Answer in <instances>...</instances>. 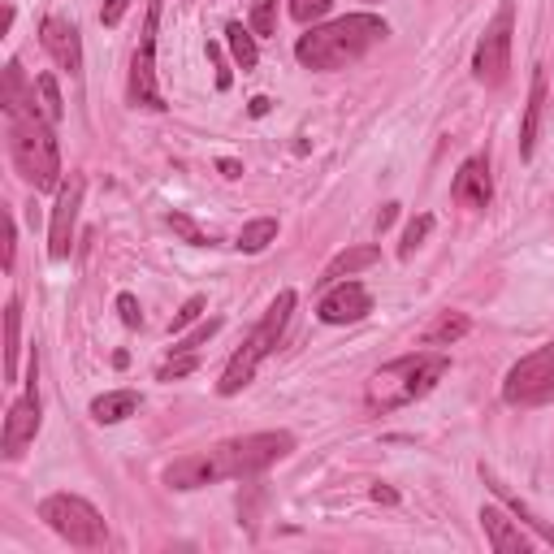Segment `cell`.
<instances>
[{
	"mask_svg": "<svg viewBox=\"0 0 554 554\" xmlns=\"http://www.w3.org/2000/svg\"><path fill=\"white\" fill-rule=\"evenodd\" d=\"M290 451H295V433H286V429L247 433V438H230L213 446V451L174 459L165 468V485L169 490H200V485H217V481L260 477V472L273 468L277 459H286Z\"/></svg>",
	"mask_w": 554,
	"mask_h": 554,
	"instance_id": "6da1fadb",
	"label": "cell"
},
{
	"mask_svg": "<svg viewBox=\"0 0 554 554\" xmlns=\"http://www.w3.org/2000/svg\"><path fill=\"white\" fill-rule=\"evenodd\" d=\"M390 35V26L377 18V13H347V18L338 22H325V26H312L308 35H299L295 44V57L299 65H308V70H347L360 57H368L381 39Z\"/></svg>",
	"mask_w": 554,
	"mask_h": 554,
	"instance_id": "7a4b0ae2",
	"label": "cell"
},
{
	"mask_svg": "<svg viewBox=\"0 0 554 554\" xmlns=\"http://www.w3.org/2000/svg\"><path fill=\"white\" fill-rule=\"evenodd\" d=\"M451 373V355L442 351H412V355H399V360L381 364L364 386V407L373 416H386V412H399V407H412L416 399L438 390V381Z\"/></svg>",
	"mask_w": 554,
	"mask_h": 554,
	"instance_id": "3957f363",
	"label": "cell"
},
{
	"mask_svg": "<svg viewBox=\"0 0 554 554\" xmlns=\"http://www.w3.org/2000/svg\"><path fill=\"white\" fill-rule=\"evenodd\" d=\"M5 135L13 169L31 182L35 191H57L61 187V148L52 135V122L35 104H5Z\"/></svg>",
	"mask_w": 554,
	"mask_h": 554,
	"instance_id": "277c9868",
	"label": "cell"
},
{
	"mask_svg": "<svg viewBox=\"0 0 554 554\" xmlns=\"http://www.w3.org/2000/svg\"><path fill=\"white\" fill-rule=\"evenodd\" d=\"M290 312H295V290H282V295L269 303V312L260 316V325L252 329V334H247V342H243L239 351H234V360L226 364V373H221V381H217L221 399H234L239 390L252 386L256 368L265 364L269 355H273V347L282 342L286 325H290Z\"/></svg>",
	"mask_w": 554,
	"mask_h": 554,
	"instance_id": "5b68a950",
	"label": "cell"
},
{
	"mask_svg": "<svg viewBox=\"0 0 554 554\" xmlns=\"http://www.w3.org/2000/svg\"><path fill=\"white\" fill-rule=\"evenodd\" d=\"M39 520H44L61 542H70L78 550H100L109 542V529H104L100 511L78 494H48L44 503H39Z\"/></svg>",
	"mask_w": 554,
	"mask_h": 554,
	"instance_id": "8992f818",
	"label": "cell"
},
{
	"mask_svg": "<svg viewBox=\"0 0 554 554\" xmlns=\"http://www.w3.org/2000/svg\"><path fill=\"white\" fill-rule=\"evenodd\" d=\"M503 403H511V407L554 403V338L546 347L529 351L520 364H511V373L503 377Z\"/></svg>",
	"mask_w": 554,
	"mask_h": 554,
	"instance_id": "52a82bcc",
	"label": "cell"
},
{
	"mask_svg": "<svg viewBox=\"0 0 554 554\" xmlns=\"http://www.w3.org/2000/svg\"><path fill=\"white\" fill-rule=\"evenodd\" d=\"M511 26H516V5H507L494 13V22L485 26L477 52H472V74L485 87H503L507 70H511Z\"/></svg>",
	"mask_w": 554,
	"mask_h": 554,
	"instance_id": "ba28073f",
	"label": "cell"
},
{
	"mask_svg": "<svg viewBox=\"0 0 554 554\" xmlns=\"http://www.w3.org/2000/svg\"><path fill=\"white\" fill-rule=\"evenodd\" d=\"M156 26H161V0L148 5V22H143L135 61H130V104H135V109L161 113L165 96H161V87H156Z\"/></svg>",
	"mask_w": 554,
	"mask_h": 554,
	"instance_id": "9c48e42d",
	"label": "cell"
},
{
	"mask_svg": "<svg viewBox=\"0 0 554 554\" xmlns=\"http://www.w3.org/2000/svg\"><path fill=\"white\" fill-rule=\"evenodd\" d=\"M35 433H39V360H31V377H26L22 399L9 403L5 433H0V451H5V459H18L26 446L35 442Z\"/></svg>",
	"mask_w": 554,
	"mask_h": 554,
	"instance_id": "30bf717a",
	"label": "cell"
},
{
	"mask_svg": "<svg viewBox=\"0 0 554 554\" xmlns=\"http://www.w3.org/2000/svg\"><path fill=\"white\" fill-rule=\"evenodd\" d=\"M83 191H87L83 174H70V182L57 187V204H52V221H48V256L52 260L70 256L74 230H78V208H83Z\"/></svg>",
	"mask_w": 554,
	"mask_h": 554,
	"instance_id": "8fae6325",
	"label": "cell"
},
{
	"mask_svg": "<svg viewBox=\"0 0 554 554\" xmlns=\"http://www.w3.org/2000/svg\"><path fill=\"white\" fill-rule=\"evenodd\" d=\"M39 44H44V52L70 78L83 74V39H78V26L70 18H61V13H48L44 26H39Z\"/></svg>",
	"mask_w": 554,
	"mask_h": 554,
	"instance_id": "7c38bea8",
	"label": "cell"
},
{
	"mask_svg": "<svg viewBox=\"0 0 554 554\" xmlns=\"http://www.w3.org/2000/svg\"><path fill=\"white\" fill-rule=\"evenodd\" d=\"M368 308H373V299H368V290L360 282H334V286H325V299H321V308H316V316H321L325 325H355V321H364Z\"/></svg>",
	"mask_w": 554,
	"mask_h": 554,
	"instance_id": "4fadbf2b",
	"label": "cell"
},
{
	"mask_svg": "<svg viewBox=\"0 0 554 554\" xmlns=\"http://www.w3.org/2000/svg\"><path fill=\"white\" fill-rule=\"evenodd\" d=\"M451 195L464 208H490L494 200V182H490V161L485 156H468L464 165H459V174H455V187Z\"/></svg>",
	"mask_w": 554,
	"mask_h": 554,
	"instance_id": "5bb4252c",
	"label": "cell"
},
{
	"mask_svg": "<svg viewBox=\"0 0 554 554\" xmlns=\"http://www.w3.org/2000/svg\"><path fill=\"white\" fill-rule=\"evenodd\" d=\"M481 529H485V537H490L494 554H529L537 546L533 537L524 533L520 524L507 516V511H498V507H485L481 511Z\"/></svg>",
	"mask_w": 554,
	"mask_h": 554,
	"instance_id": "9a60e30c",
	"label": "cell"
},
{
	"mask_svg": "<svg viewBox=\"0 0 554 554\" xmlns=\"http://www.w3.org/2000/svg\"><path fill=\"white\" fill-rule=\"evenodd\" d=\"M542 109H546V70H533V87H529V104H524V126H520V156L529 161L537 148V126H542Z\"/></svg>",
	"mask_w": 554,
	"mask_h": 554,
	"instance_id": "2e32d148",
	"label": "cell"
},
{
	"mask_svg": "<svg viewBox=\"0 0 554 554\" xmlns=\"http://www.w3.org/2000/svg\"><path fill=\"white\" fill-rule=\"evenodd\" d=\"M377 260H381V252H377L373 243H368V247H351V252H338V256L325 265V273L316 277V286H334V282H342V277H355L360 269L377 265Z\"/></svg>",
	"mask_w": 554,
	"mask_h": 554,
	"instance_id": "e0dca14e",
	"label": "cell"
},
{
	"mask_svg": "<svg viewBox=\"0 0 554 554\" xmlns=\"http://www.w3.org/2000/svg\"><path fill=\"white\" fill-rule=\"evenodd\" d=\"M472 329V321H468V312H438L433 321L425 325V334H420V347H451V342H459Z\"/></svg>",
	"mask_w": 554,
	"mask_h": 554,
	"instance_id": "ac0fdd59",
	"label": "cell"
},
{
	"mask_svg": "<svg viewBox=\"0 0 554 554\" xmlns=\"http://www.w3.org/2000/svg\"><path fill=\"white\" fill-rule=\"evenodd\" d=\"M135 412H139L135 390H109V394H100V399H91V420H96V425H122V420Z\"/></svg>",
	"mask_w": 554,
	"mask_h": 554,
	"instance_id": "d6986e66",
	"label": "cell"
},
{
	"mask_svg": "<svg viewBox=\"0 0 554 554\" xmlns=\"http://www.w3.org/2000/svg\"><path fill=\"white\" fill-rule=\"evenodd\" d=\"M226 39H230V52H234V61H239V70H243V74H252V70H256V61H260L256 31H247L243 22H230V26H226Z\"/></svg>",
	"mask_w": 554,
	"mask_h": 554,
	"instance_id": "ffe728a7",
	"label": "cell"
},
{
	"mask_svg": "<svg viewBox=\"0 0 554 554\" xmlns=\"http://www.w3.org/2000/svg\"><path fill=\"white\" fill-rule=\"evenodd\" d=\"M18 329H22V303H5V381H18Z\"/></svg>",
	"mask_w": 554,
	"mask_h": 554,
	"instance_id": "44dd1931",
	"label": "cell"
},
{
	"mask_svg": "<svg viewBox=\"0 0 554 554\" xmlns=\"http://www.w3.org/2000/svg\"><path fill=\"white\" fill-rule=\"evenodd\" d=\"M277 239V221L273 217H256V221H247V226H243V234H239V243H234V247H239V252H265V247Z\"/></svg>",
	"mask_w": 554,
	"mask_h": 554,
	"instance_id": "7402d4cb",
	"label": "cell"
},
{
	"mask_svg": "<svg viewBox=\"0 0 554 554\" xmlns=\"http://www.w3.org/2000/svg\"><path fill=\"white\" fill-rule=\"evenodd\" d=\"M481 477H485V481H490V485H494V494H498V498H503V503H507L511 511H516V516H520V520H529V524H533V529H537V533H542V542H550V546H554V529H546V524H542V520H537V516H533V511H529V507H524V503H520V498H516V494H511V490H507V485H503V481H498V477H494V472H490V468H481Z\"/></svg>",
	"mask_w": 554,
	"mask_h": 554,
	"instance_id": "603a6c76",
	"label": "cell"
},
{
	"mask_svg": "<svg viewBox=\"0 0 554 554\" xmlns=\"http://www.w3.org/2000/svg\"><path fill=\"white\" fill-rule=\"evenodd\" d=\"M35 87H39V113H44L48 122L57 126V122H61V113H65L61 91H57V78H52V74H39V78H35Z\"/></svg>",
	"mask_w": 554,
	"mask_h": 554,
	"instance_id": "cb8c5ba5",
	"label": "cell"
},
{
	"mask_svg": "<svg viewBox=\"0 0 554 554\" xmlns=\"http://www.w3.org/2000/svg\"><path fill=\"white\" fill-rule=\"evenodd\" d=\"M433 234V217L429 213H420L412 226L403 230V243H399V260H412L416 256V247H425V239Z\"/></svg>",
	"mask_w": 554,
	"mask_h": 554,
	"instance_id": "d4e9b609",
	"label": "cell"
},
{
	"mask_svg": "<svg viewBox=\"0 0 554 554\" xmlns=\"http://www.w3.org/2000/svg\"><path fill=\"white\" fill-rule=\"evenodd\" d=\"M217 329H221V316H208V321H200V325H195V329H191V334H187V338H182V342H178V347H169V351H174V355H182V351H200V347H204V342H208V338H213V334H217Z\"/></svg>",
	"mask_w": 554,
	"mask_h": 554,
	"instance_id": "484cf974",
	"label": "cell"
},
{
	"mask_svg": "<svg viewBox=\"0 0 554 554\" xmlns=\"http://www.w3.org/2000/svg\"><path fill=\"white\" fill-rule=\"evenodd\" d=\"M329 9H334V0H290V18H295L299 26L321 22Z\"/></svg>",
	"mask_w": 554,
	"mask_h": 554,
	"instance_id": "4316f807",
	"label": "cell"
},
{
	"mask_svg": "<svg viewBox=\"0 0 554 554\" xmlns=\"http://www.w3.org/2000/svg\"><path fill=\"white\" fill-rule=\"evenodd\" d=\"M195 368H200V355H195V351H182V355H174L169 364H161V373H156V381H178V377L195 373Z\"/></svg>",
	"mask_w": 554,
	"mask_h": 554,
	"instance_id": "83f0119b",
	"label": "cell"
},
{
	"mask_svg": "<svg viewBox=\"0 0 554 554\" xmlns=\"http://www.w3.org/2000/svg\"><path fill=\"white\" fill-rule=\"evenodd\" d=\"M204 308H208V299H204V295H191L187 303H182V312L174 316V321H169V329H174V334H178V329H187L191 321H200Z\"/></svg>",
	"mask_w": 554,
	"mask_h": 554,
	"instance_id": "f1b7e54d",
	"label": "cell"
},
{
	"mask_svg": "<svg viewBox=\"0 0 554 554\" xmlns=\"http://www.w3.org/2000/svg\"><path fill=\"white\" fill-rule=\"evenodd\" d=\"M169 226H174V230L182 234V239L195 243V247H208V243H213V239H208V234H204L200 226H195V221H191L187 213H174V217H169Z\"/></svg>",
	"mask_w": 554,
	"mask_h": 554,
	"instance_id": "f546056e",
	"label": "cell"
},
{
	"mask_svg": "<svg viewBox=\"0 0 554 554\" xmlns=\"http://www.w3.org/2000/svg\"><path fill=\"white\" fill-rule=\"evenodd\" d=\"M117 312H122V325L126 329H139L143 325V308L135 295H117Z\"/></svg>",
	"mask_w": 554,
	"mask_h": 554,
	"instance_id": "4dcf8cb0",
	"label": "cell"
},
{
	"mask_svg": "<svg viewBox=\"0 0 554 554\" xmlns=\"http://www.w3.org/2000/svg\"><path fill=\"white\" fill-rule=\"evenodd\" d=\"M273 9H277V0H260L256 13H252V31L256 35H273Z\"/></svg>",
	"mask_w": 554,
	"mask_h": 554,
	"instance_id": "1f68e13d",
	"label": "cell"
},
{
	"mask_svg": "<svg viewBox=\"0 0 554 554\" xmlns=\"http://www.w3.org/2000/svg\"><path fill=\"white\" fill-rule=\"evenodd\" d=\"M126 9H130V0H104V9H100V22L104 26H117L126 18Z\"/></svg>",
	"mask_w": 554,
	"mask_h": 554,
	"instance_id": "d6a6232c",
	"label": "cell"
},
{
	"mask_svg": "<svg viewBox=\"0 0 554 554\" xmlns=\"http://www.w3.org/2000/svg\"><path fill=\"white\" fill-rule=\"evenodd\" d=\"M208 61L217 65V87L226 91V87H230V70H226V61H221V48H217V44H208Z\"/></svg>",
	"mask_w": 554,
	"mask_h": 554,
	"instance_id": "836d02e7",
	"label": "cell"
},
{
	"mask_svg": "<svg viewBox=\"0 0 554 554\" xmlns=\"http://www.w3.org/2000/svg\"><path fill=\"white\" fill-rule=\"evenodd\" d=\"M394 221H399V204H381V213H377V230H390Z\"/></svg>",
	"mask_w": 554,
	"mask_h": 554,
	"instance_id": "e575fe53",
	"label": "cell"
},
{
	"mask_svg": "<svg viewBox=\"0 0 554 554\" xmlns=\"http://www.w3.org/2000/svg\"><path fill=\"white\" fill-rule=\"evenodd\" d=\"M217 169H221V174H226V178H243V165H239V161H230V156H221V161H217Z\"/></svg>",
	"mask_w": 554,
	"mask_h": 554,
	"instance_id": "d590c367",
	"label": "cell"
},
{
	"mask_svg": "<svg viewBox=\"0 0 554 554\" xmlns=\"http://www.w3.org/2000/svg\"><path fill=\"white\" fill-rule=\"evenodd\" d=\"M373 498H377V503H390V507L399 503V494H394L390 485H373Z\"/></svg>",
	"mask_w": 554,
	"mask_h": 554,
	"instance_id": "8d00e7d4",
	"label": "cell"
},
{
	"mask_svg": "<svg viewBox=\"0 0 554 554\" xmlns=\"http://www.w3.org/2000/svg\"><path fill=\"white\" fill-rule=\"evenodd\" d=\"M269 104H273L269 96H256L252 104H247V113H252V117H265V113H269Z\"/></svg>",
	"mask_w": 554,
	"mask_h": 554,
	"instance_id": "74e56055",
	"label": "cell"
},
{
	"mask_svg": "<svg viewBox=\"0 0 554 554\" xmlns=\"http://www.w3.org/2000/svg\"><path fill=\"white\" fill-rule=\"evenodd\" d=\"M5 269H13V221H5Z\"/></svg>",
	"mask_w": 554,
	"mask_h": 554,
	"instance_id": "f35d334b",
	"label": "cell"
}]
</instances>
